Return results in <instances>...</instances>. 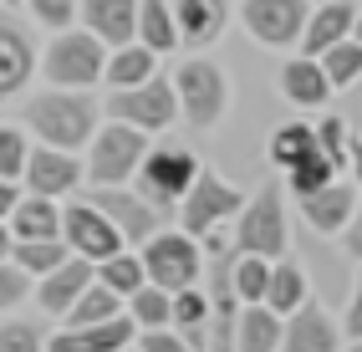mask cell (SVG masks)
I'll return each instance as SVG.
<instances>
[{
    "label": "cell",
    "mask_w": 362,
    "mask_h": 352,
    "mask_svg": "<svg viewBox=\"0 0 362 352\" xmlns=\"http://www.w3.org/2000/svg\"><path fill=\"white\" fill-rule=\"evenodd\" d=\"M26 123L41 133V143L52 148H82L92 128H98V107L82 98L77 87H46L26 102Z\"/></svg>",
    "instance_id": "1"
},
{
    "label": "cell",
    "mask_w": 362,
    "mask_h": 352,
    "mask_svg": "<svg viewBox=\"0 0 362 352\" xmlns=\"http://www.w3.org/2000/svg\"><path fill=\"white\" fill-rule=\"evenodd\" d=\"M107 112L123 117V123H133V128H143V133H158V128L174 123V112H179L174 82L158 77V72H148V77L133 82V87H112Z\"/></svg>",
    "instance_id": "2"
},
{
    "label": "cell",
    "mask_w": 362,
    "mask_h": 352,
    "mask_svg": "<svg viewBox=\"0 0 362 352\" xmlns=\"http://www.w3.org/2000/svg\"><path fill=\"white\" fill-rule=\"evenodd\" d=\"M103 61H107V52L92 31H66V36H57L46 46L41 72H46L52 87H92L103 77Z\"/></svg>",
    "instance_id": "3"
},
{
    "label": "cell",
    "mask_w": 362,
    "mask_h": 352,
    "mask_svg": "<svg viewBox=\"0 0 362 352\" xmlns=\"http://www.w3.org/2000/svg\"><path fill=\"white\" fill-rule=\"evenodd\" d=\"M133 174H138L143 199L163 209V204H179L184 199V189L199 174V158L189 153V148H143V158H138Z\"/></svg>",
    "instance_id": "4"
},
{
    "label": "cell",
    "mask_w": 362,
    "mask_h": 352,
    "mask_svg": "<svg viewBox=\"0 0 362 352\" xmlns=\"http://www.w3.org/2000/svg\"><path fill=\"white\" fill-rule=\"evenodd\" d=\"M174 98H179L184 117L194 128H214L220 112H225V102H230V82H225V72L214 61H184L179 82H174Z\"/></svg>",
    "instance_id": "5"
},
{
    "label": "cell",
    "mask_w": 362,
    "mask_h": 352,
    "mask_svg": "<svg viewBox=\"0 0 362 352\" xmlns=\"http://www.w3.org/2000/svg\"><path fill=\"white\" fill-rule=\"evenodd\" d=\"M143 148H148V133L123 123V117H112L107 128H98V143H92V158H87L92 184H123V179H133Z\"/></svg>",
    "instance_id": "6"
},
{
    "label": "cell",
    "mask_w": 362,
    "mask_h": 352,
    "mask_svg": "<svg viewBox=\"0 0 362 352\" xmlns=\"http://www.w3.org/2000/svg\"><path fill=\"white\" fill-rule=\"evenodd\" d=\"M143 276L163 291H179V286H194L199 281V245L189 235H148L143 240Z\"/></svg>",
    "instance_id": "7"
},
{
    "label": "cell",
    "mask_w": 362,
    "mask_h": 352,
    "mask_svg": "<svg viewBox=\"0 0 362 352\" xmlns=\"http://www.w3.org/2000/svg\"><path fill=\"white\" fill-rule=\"evenodd\" d=\"M240 230H235V245L250 250V255H281L286 250V209H281V189H260L250 204L235 209Z\"/></svg>",
    "instance_id": "8"
},
{
    "label": "cell",
    "mask_w": 362,
    "mask_h": 352,
    "mask_svg": "<svg viewBox=\"0 0 362 352\" xmlns=\"http://www.w3.org/2000/svg\"><path fill=\"white\" fill-rule=\"evenodd\" d=\"M240 204H245V194H240L235 184H225L220 174L199 169L194 184L184 189V230L189 235H204V230H214L220 220H230Z\"/></svg>",
    "instance_id": "9"
},
{
    "label": "cell",
    "mask_w": 362,
    "mask_h": 352,
    "mask_svg": "<svg viewBox=\"0 0 362 352\" xmlns=\"http://www.w3.org/2000/svg\"><path fill=\"white\" fill-rule=\"evenodd\" d=\"M62 240L77 250V255H87L92 266H98L103 255L123 250V235H117V225L103 215L98 204H71V209H62Z\"/></svg>",
    "instance_id": "10"
},
{
    "label": "cell",
    "mask_w": 362,
    "mask_h": 352,
    "mask_svg": "<svg viewBox=\"0 0 362 352\" xmlns=\"http://www.w3.org/2000/svg\"><path fill=\"white\" fill-rule=\"evenodd\" d=\"M240 20L245 31L265 46H291L301 36V20H306V0H245L240 6Z\"/></svg>",
    "instance_id": "11"
},
{
    "label": "cell",
    "mask_w": 362,
    "mask_h": 352,
    "mask_svg": "<svg viewBox=\"0 0 362 352\" xmlns=\"http://www.w3.org/2000/svg\"><path fill=\"white\" fill-rule=\"evenodd\" d=\"M92 204H98L103 215L117 225V235H123V240H148V235L163 225V209H158V204H148L143 194L117 189V184H103V189L92 194Z\"/></svg>",
    "instance_id": "12"
},
{
    "label": "cell",
    "mask_w": 362,
    "mask_h": 352,
    "mask_svg": "<svg viewBox=\"0 0 362 352\" xmlns=\"http://www.w3.org/2000/svg\"><path fill=\"white\" fill-rule=\"evenodd\" d=\"M26 184H31V194H71L77 189V179H82V163L71 158V148H52V143H41V148H26Z\"/></svg>",
    "instance_id": "13"
},
{
    "label": "cell",
    "mask_w": 362,
    "mask_h": 352,
    "mask_svg": "<svg viewBox=\"0 0 362 352\" xmlns=\"http://www.w3.org/2000/svg\"><path fill=\"white\" fill-rule=\"evenodd\" d=\"M281 347H291V352H337V347H342V332L332 327V317H327L322 307H311V301H296V307L286 312Z\"/></svg>",
    "instance_id": "14"
},
{
    "label": "cell",
    "mask_w": 362,
    "mask_h": 352,
    "mask_svg": "<svg viewBox=\"0 0 362 352\" xmlns=\"http://www.w3.org/2000/svg\"><path fill=\"white\" fill-rule=\"evenodd\" d=\"M352 20H357L352 0H317V11L301 20V36H296L301 52H306V57H322L332 41L352 36Z\"/></svg>",
    "instance_id": "15"
},
{
    "label": "cell",
    "mask_w": 362,
    "mask_h": 352,
    "mask_svg": "<svg viewBox=\"0 0 362 352\" xmlns=\"http://www.w3.org/2000/svg\"><path fill=\"white\" fill-rule=\"evenodd\" d=\"M36 72V52H31V36L16 26L11 16H0V98H11L31 82Z\"/></svg>",
    "instance_id": "16"
},
{
    "label": "cell",
    "mask_w": 362,
    "mask_h": 352,
    "mask_svg": "<svg viewBox=\"0 0 362 352\" xmlns=\"http://www.w3.org/2000/svg\"><path fill=\"white\" fill-rule=\"evenodd\" d=\"M77 16L103 46H123L133 41L138 26V0H87V6H77Z\"/></svg>",
    "instance_id": "17"
},
{
    "label": "cell",
    "mask_w": 362,
    "mask_h": 352,
    "mask_svg": "<svg viewBox=\"0 0 362 352\" xmlns=\"http://www.w3.org/2000/svg\"><path fill=\"white\" fill-rule=\"evenodd\" d=\"M87 281H92V261H87V255H66L62 266L46 271V281H41L36 296H41V307L52 312V317H66V307L82 296Z\"/></svg>",
    "instance_id": "18"
},
{
    "label": "cell",
    "mask_w": 362,
    "mask_h": 352,
    "mask_svg": "<svg viewBox=\"0 0 362 352\" xmlns=\"http://www.w3.org/2000/svg\"><path fill=\"white\" fill-rule=\"evenodd\" d=\"M138 332V322L123 317V312H112L103 322H87V327H71V332L57 337V347H87V352H117V347H128Z\"/></svg>",
    "instance_id": "19"
},
{
    "label": "cell",
    "mask_w": 362,
    "mask_h": 352,
    "mask_svg": "<svg viewBox=\"0 0 362 352\" xmlns=\"http://www.w3.org/2000/svg\"><path fill=\"white\" fill-rule=\"evenodd\" d=\"M225 16H230L225 0H179V6H174L179 41H189V46H209L214 36L225 31Z\"/></svg>",
    "instance_id": "20"
},
{
    "label": "cell",
    "mask_w": 362,
    "mask_h": 352,
    "mask_svg": "<svg viewBox=\"0 0 362 352\" xmlns=\"http://www.w3.org/2000/svg\"><path fill=\"white\" fill-rule=\"evenodd\" d=\"M301 199V215L317 225V230H342L347 220H352V189L347 184H337V179H327L322 189H306V194H296Z\"/></svg>",
    "instance_id": "21"
},
{
    "label": "cell",
    "mask_w": 362,
    "mask_h": 352,
    "mask_svg": "<svg viewBox=\"0 0 362 352\" xmlns=\"http://www.w3.org/2000/svg\"><path fill=\"white\" fill-rule=\"evenodd\" d=\"M230 347H245V352L281 347V312H271L265 301H250V307L235 317V327H230Z\"/></svg>",
    "instance_id": "22"
},
{
    "label": "cell",
    "mask_w": 362,
    "mask_h": 352,
    "mask_svg": "<svg viewBox=\"0 0 362 352\" xmlns=\"http://www.w3.org/2000/svg\"><path fill=\"white\" fill-rule=\"evenodd\" d=\"M281 92L296 107H322L332 98V82H327V72H322L317 57H296V61L281 66Z\"/></svg>",
    "instance_id": "23"
},
{
    "label": "cell",
    "mask_w": 362,
    "mask_h": 352,
    "mask_svg": "<svg viewBox=\"0 0 362 352\" xmlns=\"http://www.w3.org/2000/svg\"><path fill=\"white\" fill-rule=\"evenodd\" d=\"M6 220H11V235H16V240H46V235H62V215H57V199H52V194L16 199Z\"/></svg>",
    "instance_id": "24"
},
{
    "label": "cell",
    "mask_w": 362,
    "mask_h": 352,
    "mask_svg": "<svg viewBox=\"0 0 362 352\" xmlns=\"http://www.w3.org/2000/svg\"><path fill=\"white\" fill-rule=\"evenodd\" d=\"M148 72H158V52H148L143 41H123V46L103 61V77H107L112 87H133V82H143Z\"/></svg>",
    "instance_id": "25"
},
{
    "label": "cell",
    "mask_w": 362,
    "mask_h": 352,
    "mask_svg": "<svg viewBox=\"0 0 362 352\" xmlns=\"http://www.w3.org/2000/svg\"><path fill=\"white\" fill-rule=\"evenodd\" d=\"M133 36L148 46V52H174V46H179L174 11H168L163 0H143V6H138V26H133Z\"/></svg>",
    "instance_id": "26"
},
{
    "label": "cell",
    "mask_w": 362,
    "mask_h": 352,
    "mask_svg": "<svg viewBox=\"0 0 362 352\" xmlns=\"http://www.w3.org/2000/svg\"><path fill=\"white\" fill-rule=\"evenodd\" d=\"M112 312H123V296H117V291H107L103 281L92 276L87 286H82V296L66 307V317H62V322H71V327H87V322H103V317H112Z\"/></svg>",
    "instance_id": "27"
},
{
    "label": "cell",
    "mask_w": 362,
    "mask_h": 352,
    "mask_svg": "<svg viewBox=\"0 0 362 352\" xmlns=\"http://www.w3.org/2000/svg\"><path fill=\"white\" fill-rule=\"evenodd\" d=\"M92 276H98L107 291H117V296H133V291L143 286V281H148V276H143V261H138V255H128V250L103 255V261L92 266Z\"/></svg>",
    "instance_id": "28"
},
{
    "label": "cell",
    "mask_w": 362,
    "mask_h": 352,
    "mask_svg": "<svg viewBox=\"0 0 362 352\" xmlns=\"http://www.w3.org/2000/svg\"><path fill=\"white\" fill-rule=\"evenodd\" d=\"M296 301H306V271L291 266V261H286V266H271V281H265V307L286 317Z\"/></svg>",
    "instance_id": "29"
},
{
    "label": "cell",
    "mask_w": 362,
    "mask_h": 352,
    "mask_svg": "<svg viewBox=\"0 0 362 352\" xmlns=\"http://www.w3.org/2000/svg\"><path fill=\"white\" fill-rule=\"evenodd\" d=\"M11 250H16V266L26 276H46L52 266L66 261V240L62 235H46V240H11Z\"/></svg>",
    "instance_id": "30"
},
{
    "label": "cell",
    "mask_w": 362,
    "mask_h": 352,
    "mask_svg": "<svg viewBox=\"0 0 362 352\" xmlns=\"http://www.w3.org/2000/svg\"><path fill=\"white\" fill-rule=\"evenodd\" d=\"M317 61H322V72H327V82H332V87H352V82L362 77V46H357L352 36L332 41Z\"/></svg>",
    "instance_id": "31"
},
{
    "label": "cell",
    "mask_w": 362,
    "mask_h": 352,
    "mask_svg": "<svg viewBox=\"0 0 362 352\" xmlns=\"http://www.w3.org/2000/svg\"><path fill=\"white\" fill-rule=\"evenodd\" d=\"M265 281H271V261L265 255H250L240 250V261L230 266V286L240 301H265Z\"/></svg>",
    "instance_id": "32"
},
{
    "label": "cell",
    "mask_w": 362,
    "mask_h": 352,
    "mask_svg": "<svg viewBox=\"0 0 362 352\" xmlns=\"http://www.w3.org/2000/svg\"><path fill=\"white\" fill-rule=\"evenodd\" d=\"M306 153H317V128H306V123H286V128L271 133V158L281 163V169L301 163Z\"/></svg>",
    "instance_id": "33"
},
{
    "label": "cell",
    "mask_w": 362,
    "mask_h": 352,
    "mask_svg": "<svg viewBox=\"0 0 362 352\" xmlns=\"http://www.w3.org/2000/svg\"><path fill=\"white\" fill-rule=\"evenodd\" d=\"M342 169H337L332 158H322V153H306L301 163H291L286 169V179H291V194H306V189H322L327 179H337Z\"/></svg>",
    "instance_id": "34"
},
{
    "label": "cell",
    "mask_w": 362,
    "mask_h": 352,
    "mask_svg": "<svg viewBox=\"0 0 362 352\" xmlns=\"http://www.w3.org/2000/svg\"><path fill=\"white\" fill-rule=\"evenodd\" d=\"M209 317V296L199 286H179V291H168V322H179V327H194Z\"/></svg>",
    "instance_id": "35"
},
{
    "label": "cell",
    "mask_w": 362,
    "mask_h": 352,
    "mask_svg": "<svg viewBox=\"0 0 362 352\" xmlns=\"http://www.w3.org/2000/svg\"><path fill=\"white\" fill-rule=\"evenodd\" d=\"M133 322L138 327H163L168 322V291L153 286V281H143V286L133 291Z\"/></svg>",
    "instance_id": "36"
},
{
    "label": "cell",
    "mask_w": 362,
    "mask_h": 352,
    "mask_svg": "<svg viewBox=\"0 0 362 352\" xmlns=\"http://www.w3.org/2000/svg\"><path fill=\"white\" fill-rule=\"evenodd\" d=\"M347 123H342V117H327V123L317 128V153L322 158H332L337 163V169H342V163H347Z\"/></svg>",
    "instance_id": "37"
},
{
    "label": "cell",
    "mask_w": 362,
    "mask_h": 352,
    "mask_svg": "<svg viewBox=\"0 0 362 352\" xmlns=\"http://www.w3.org/2000/svg\"><path fill=\"white\" fill-rule=\"evenodd\" d=\"M21 169H26V138H21V128L0 123V179H16Z\"/></svg>",
    "instance_id": "38"
},
{
    "label": "cell",
    "mask_w": 362,
    "mask_h": 352,
    "mask_svg": "<svg viewBox=\"0 0 362 352\" xmlns=\"http://www.w3.org/2000/svg\"><path fill=\"white\" fill-rule=\"evenodd\" d=\"M46 347V332L31 322H11V327H0V352H36Z\"/></svg>",
    "instance_id": "39"
},
{
    "label": "cell",
    "mask_w": 362,
    "mask_h": 352,
    "mask_svg": "<svg viewBox=\"0 0 362 352\" xmlns=\"http://www.w3.org/2000/svg\"><path fill=\"white\" fill-rule=\"evenodd\" d=\"M26 291H31V276L21 271V266H6V261H0V312L21 307V301H26Z\"/></svg>",
    "instance_id": "40"
},
{
    "label": "cell",
    "mask_w": 362,
    "mask_h": 352,
    "mask_svg": "<svg viewBox=\"0 0 362 352\" xmlns=\"http://www.w3.org/2000/svg\"><path fill=\"white\" fill-rule=\"evenodd\" d=\"M31 16L52 31H66L71 16H77V0H31Z\"/></svg>",
    "instance_id": "41"
},
{
    "label": "cell",
    "mask_w": 362,
    "mask_h": 352,
    "mask_svg": "<svg viewBox=\"0 0 362 352\" xmlns=\"http://www.w3.org/2000/svg\"><path fill=\"white\" fill-rule=\"evenodd\" d=\"M133 337H138L143 352H179V347H184L179 332H158V327H148V332H133Z\"/></svg>",
    "instance_id": "42"
},
{
    "label": "cell",
    "mask_w": 362,
    "mask_h": 352,
    "mask_svg": "<svg viewBox=\"0 0 362 352\" xmlns=\"http://www.w3.org/2000/svg\"><path fill=\"white\" fill-rule=\"evenodd\" d=\"M342 332L352 337V342H362V276H357V296H352V312H347V327Z\"/></svg>",
    "instance_id": "43"
},
{
    "label": "cell",
    "mask_w": 362,
    "mask_h": 352,
    "mask_svg": "<svg viewBox=\"0 0 362 352\" xmlns=\"http://www.w3.org/2000/svg\"><path fill=\"white\" fill-rule=\"evenodd\" d=\"M347 158H352V169H357V194H362V138H347Z\"/></svg>",
    "instance_id": "44"
},
{
    "label": "cell",
    "mask_w": 362,
    "mask_h": 352,
    "mask_svg": "<svg viewBox=\"0 0 362 352\" xmlns=\"http://www.w3.org/2000/svg\"><path fill=\"white\" fill-rule=\"evenodd\" d=\"M347 250H352V255H362V215H357V220H347Z\"/></svg>",
    "instance_id": "45"
},
{
    "label": "cell",
    "mask_w": 362,
    "mask_h": 352,
    "mask_svg": "<svg viewBox=\"0 0 362 352\" xmlns=\"http://www.w3.org/2000/svg\"><path fill=\"white\" fill-rule=\"evenodd\" d=\"M11 204H16V189H11V179H0V220L11 215Z\"/></svg>",
    "instance_id": "46"
},
{
    "label": "cell",
    "mask_w": 362,
    "mask_h": 352,
    "mask_svg": "<svg viewBox=\"0 0 362 352\" xmlns=\"http://www.w3.org/2000/svg\"><path fill=\"white\" fill-rule=\"evenodd\" d=\"M11 240H16V235H11L6 225H0V261H6V255H11Z\"/></svg>",
    "instance_id": "47"
},
{
    "label": "cell",
    "mask_w": 362,
    "mask_h": 352,
    "mask_svg": "<svg viewBox=\"0 0 362 352\" xmlns=\"http://www.w3.org/2000/svg\"><path fill=\"white\" fill-rule=\"evenodd\" d=\"M352 41H357V46H362V20H352Z\"/></svg>",
    "instance_id": "48"
}]
</instances>
